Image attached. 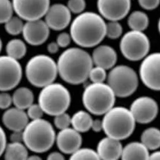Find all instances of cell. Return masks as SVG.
<instances>
[{"instance_id":"1","label":"cell","mask_w":160,"mask_h":160,"mask_svg":"<svg viewBox=\"0 0 160 160\" xmlns=\"http://www.w3.org/2000/svg\"><path fill=\"white\" fill-rule=\"evenodd\" d=\"M106 25L101 15L86 12L80 13L71 24L72 40L82 48L98 46L106 36Z\"/></svg>"},{"instance_id":"2","label":"cell","mask_w":160,"mask_h":160,"mask_svg":"<svg viewBox=\"0 0 160 160\" xmlns=\"http://www.w3.org/2000/svg\"><path fill=\"white\" fill-rule=\"evenodd\" d=\"M93 64L92 56L88 52L78 48H69L58 57V74L71 85H80L88 78Z\"/></svg>"},{"instance_id":"3","label":"cell","mask_w":160,"mask_h":160,"mask_svg":"<svg viewBox=\"0 0 160 160\" xmlns=\"http://www.w3.org/2000/svg\"><path fill=\"white\" fill-rule=\"evenodd\" d=\"M56 135L51 123L42 118L32 120L23 130V142L30 151L44 153L52 148Z\"/></svg>"},{"instance_id":"4","label":"cell","mask_w":160,"mask_h":160,"mask_svg":"<svg viewBox=\"0 0 160 160\" xmlns=\"http://www.w3.org/2000/svg\"><path fill=\"white\" fill-rule=\"evenodd\" d=\"M104 115L103 131L107 136L122 140L128 138L134 131L136 122L130 110L113 106Z\"/></svg>"},{"instance_id":"5","label":"cell","mask_w":160,"mask_h":160,"mask_svg":"<svg viewBox=\"0 0 160 160\" xmlns=\"http://www.w3.org/2000/svg\"><path fill=\"white\" fill-rule=\"evenodd\" d=\"M116 97L107 83L92 82L85 88L82 100L88 112L95 115H102L114 106Z\"/></svg>"},{"instance_id":"6","label":"cell","mask_w":160,"mask_h":160,"mask_svg":"<svg viewBox=\"0 0 160 160\" xmlns=\"http://www.w3.org/2000/svg\"><path fill=\"white\" fill-rule=\"evenodd\" d=\"M58 74L56 61L45 54L36 55L29 59L25 67V75L29 83L42 88L54 82Z\"/></svg>"},{"instance_id":"7","label":"cell","mask_w":160,"mask_h":160,"mask_svg":"<svg viewBox=\"0 0 160 160\" xmlns=\"http://www.w3.org/2000/svg\"><path fill=\"white\" fill-rule=\"evenodd\" d=\"M71 102L69 90L60 83L52 82L42 88L38 98V103L44 113L54 117L66 112Z\"/></svg>"},{"instance_id":"8","label":"cell","mask_w":160,"mask_h":160,"mask_svg":"<svg viewBox=\"0 0 160 160\" xmlns=\"http://www.w3.org/2000/svg\"><path fill=\"white\" fill-rule=\"evenodd\" d=\"M107 79V84L118 97H130L138 88L137 74L129 66H115L111 69Z\"/></svg>"},{"instance_id":"9","label":"cell","mask_w":160,"mask_h":160,"mask_svg":"<svg viewBox=\"0 0 160 160\" xmlns=\"http://www.w3.org/2000/svg\"><path fill=\"white\" fill-rule=\"evenodd\" d=\"M150 48V40L143 31H128L124 34L120 42L121 53L125 58L131 61L145 58L148 55Z\"/></svg>"},{"instance_id":"10","label":"cell","mask_w":160,"mask_h":160,"mask_svg":"<svg viewBox=\"0 0 160 160\" xmlns=\"http://www.w3.org/2000/svg\"><path fill=\"white\" fill-rule=\"evenodd\" d=\"M22 76V67L18 60L9 56H0V91L16 87Z\"/></svg>"},{"instance_id":"11","label":"cell","mask_w":160,"mask_h":160,"mask_svg":"<svg viewBox=\"0 0 160 160\" xmlns=\"http://www.w3.org/2000/svg\"><path fill=\"white\" fill-rule=\"evenodd\" d=\"M14 12L25 21L40 19L50 7V0H12Z\"/></svg>"},{"instance_id":"12","label":"cell","mask_w":160,"mask_h":160,"mask_svg":"<svg viewBox=\"0 0 160 160\" xmlns=\"http://www.w3.org/2000/svg\"><path fill=\"white\" fill-rule=\"evenodd\" d=\"M140 79L146 87L160 91V52L148 54L140 66Z\"/></svg>"},{"instance_id":"13","label":"cell","mask_w":160,"mask_h":160,"mask_svg":"<svg viewBox=\"0 0 160 160\" xmlns=\"http://www.w3.org/2000/svg\"><path fill=\"white\" fill-rule=\"evenodd\" d=\"M130 111L138 124H149L157 118L158 106L152 97L142 96L134 100L130 107Z\"/></svg>"},{"instance_id":"14","label":"cell","mask_w":160,"mask_h":160,"mask_svg":"<svg viewBox=\"0 0 160 160\" xmlns=\"http://www.w3.org/2000/svg\"><path fill=\"white\" fill-rule=\"evenodd\" d=\"M131 0H98L97 7L102 18L109 21H119L130 11Z\"/></svg>"},{"instance_id":"15","label":"cell","mask_w":160,"mask_h":160,"mask_svg":"<svg viewBox=\"0 0 160 160\" xmlns=\"http://www.w3.org/2000/svg\"><path fill=\"white\" fill-rule=\"evenodd\" d=\"M50 33V28L42 19L26 21L22 32L25 41L32 46L44 43L48 38Z\"/></svg>"},{"instance_id":"16","label":"cell","mask_w":160,"mask_h":160,"mask_svg":"<svg viewBox=\"0 0 160 160\" xmlns=\"http://www.w3.org/2000/svg\"><path fill=\"white\" fill-rule=\"evenodd\" d=\"M71 13L67 6L62 4H54L50 6L45 15V21L50 29L61 31L71 23Z\"/></svg>"},{"instance_id":"17","label":"cell","mask_w":160,"mask_h":160,"mask_svg":"<svg viewBox=\"0 0 160 160\" xmlns=\"http://www.w3.org/2000/svg\"><path fill=\"white\" fill-rule=\"evenodd\" d=\"M56 142L61 152L71 155L81 148L83 138L80 132L68 127L59 131Z\"/></svg>"},{"instance_id":"18","label":"cell","mask_w":160,"mask_h":160,"mask_svg":"<svg viewBox=\"0 0 160 160\" xmlns=\"http://www.w3.org/2000/svg\"><path fill=\"white\" fill-rule=\"evenodd\" d=\"M122 150L120 140L107 136L99 142L96 152L100 160H116L121 158Z\"/></svg>"},{"instance_id":"19","label":"cell","mask_w":160,"mask_h":160,"mask_svg":"<svg viewBox=\"0 0 160 160\" xmlns=\"http://www.w3.org/2000/svg\"><path fill=\"white\" fill-rule=\"evenodd\" d=\"M29 118L24 110L16 107L8 109L2 117L3 124L12 131H23L29 122Z\"/></svg>"},{"instance_id":"20","label":"cell","mask_w":160,"mask_h":160,"mask_svg":"<svg viewBox=\"0 0 160 160\" xmlns=\"http://www.w3.org/2000/svg\"><path fill=\"white\" fill-rule=\"evenodd\" d=\"M92 58L93 64L104 69L111 70L117 61L116 51L108 45H101L96 47L92 53Z\"/></svg>"},{"instance_id":"21","label":"cell","mask_w":160,"mask_h":160,"mask_svg":"<svg viewBox=\"0 0 160 160\" xmlns=\"http://www.w3.org/2000/svg\"><path fill=\"white\" fill-rule=\"evenodd\" d=\"M149 149L141 142H132L123 147L122 160H149Z\"/></svg>"},{"instance_id":"22","label":"cell","mask_w":160,"mask_h":160,"mask_svg":"<svg viewBox=\"0 0 160 160\" xmlns=\"http://www.w3.org/2000/svg\"><path fill=\"white\" fill-rule=\"evenodd\" d=\"M12 101L16 108L22 110L27 109L33 104V92L28 88H19L15 90L12 95Z\"/></svg>"},{"instance_id":"23","label":"cell","mask_w":160,"mask_h":160,"mask_svg":"<svg viewBox=\"0 0 160 160\" xmlns=\"http://www.w3.org/2000/svg\"><path fill=\"white\" fill-rule=\"evenodd\" d=\"M93 120L88 112L79 110L71 117V125L73 128L80 133L86 132L91 129Z\"/></svg>"},{"instance_id":"24","label":"cell","mask_w":160,"mask_h":160,"mask_svg":"<svg viewBox=\"0 0 160 160\" xmlns=\"http://www.w3.org/2000/svg\"><path fill=\"white\" fill-rule=\"evenodd\" d=\"M6 160H27L29 157L28 148L22 142H10L7 143L4 151Z\"/></svg>"},{"instance_id":"25","label":"cell","mask_w":160,"mask_h":160,"mask_svg":"<svg viewBox=\"0 0 160 160\" xmlns=\"http://www.w3.org/2000/svg\"><path fill=\"white\" fill-rule=\"evenodd\" d=\"M141 142L149 150L156 151L160 148V130L150 127L145 130L141 135Z\"/></svg>"},{"instance_id":"26","label":"cell","mask_w":160,"mask_h":160,"mask_svg":"<svg viewBox=\"0 0 160 160\" xmlns=\"http://www.w3.org/2000/svg\"><path fill=\"white\" fill-rule=\"evenodd\" d=\"M147 15L141 11L133 12L128 19V24L131 30L143 31L149 25Z\"/></svg>"},{"instance_id":"27","label":"cell","mask_w":160,"mask_h":160,"mask_svg":"<svg viewBox=\"0 0 160 160\" xmlns=\"http://www.w3.org/2000/svg\"><path fill=\"white\" fill-rule=\"evenodd\" d=\"M6 50L8 56L19 60L25 55L27 46L22 40L14 38L8 42Z\"/></svg>"},{"instance_id":"28","label":"cell","mask_w":160,"mask_h":160,"mask_svg":"<svg viewBox=\"0 0 160 160\" xmlns=\"http://www.w3.org/2000/svg\"><path fill=\"white\" fill-rule=\"evenodd\" d=\"M5 29L8 34L17 36L22 32L24 23L19 16H12L5 23Z\"/></svg>"},{"instance_id":"29","label":"cell","mask_w":160,"mask_h":160,"mask_svg":"<svg viewBox=\"0 0 160 160\" xmlns=\"http://www.w3.org/2000/svg\"><path fill=\"white\" fill-rule=\"evenodd\" d=\"M71 160H100L96 151L90 148H80L71 155Z\"/></svg>"},{"instance_id":"30","label":"cell","mask_w":160,"mask_h":160,"mask_svg":"<svg viewBox=\"0 0 160 160\" xmlns=\"http://www.w3.org/2000/svg\"><path fill=\"white\" fill-rule=\"evenodd\" d=\"M12 1L0 0V24L5 23L13 15Z\"/></svg>"},{"instance_id":"31","label":"cell","mask_w":160,"mask_h":160,"mask_svg":"<svg viewBox=\"0 0 160 160\" xmlns=\"http://www.w3.org/2000/svg\"><path fill=\"white\" fill-rule=\"evenodd\" d=\"M123 28L118 21H109L106 25V36L110 39H117L122 36Z\"/></svg>"},{"instance_id":"32","label":"cell","mask_w":160,"mask_h":160,"mask_svg":"<svg viewBox=\"0 0 160 160\" xmlns=\"http://www.w3.org/2000/svg\"><path fill=\"white\" fill-rule=\"evenodd\" d=\"M107 78L106 70L99 66L92 67L88 75V78L93 83H102L106 80Z\"/></svg>"},{"instance_id":"33","label":"cell","mask_w":160,"mask_h":160,"mask_svg":"<svg viewBox=\"0 0 160 160\" xmlns=\"http://www.w3.org/2000/svg\"><path fill=\"white\" fill-rule=\"evenodd\" d=\"M54 123L59 130H63L71 125V117L66 112L61 113L54 117Z\"/></svg>"},{"instance_id":"34","label":"cell","mask_w":160,"mask_h":160,"mask_svg":"<svg viewBox=\"0 0 160 160\" xmlns=\"http://www.w3.org/2000/svg\"><path fill=\"white\" fill-rule=\"evenodd\" d=\"M86 6V2L85 0H68L67 4V7L71 12L78 15L84 12Z\"/></svg>"},{"instance_id":"35","label":"cell","mask_w":160,"mask_h":160,"mask_svg":"<svg viewBox=\"0 0 160 160\" xmlns=\"http://www.w3.org/2000/svg\"><path fill=\"white\" fill-rule=\"evenodd\" d=\"M27 115L32 120L41 119L44 113L41 106L38 104H32L27 109Z\"/></svg>"},{"instance_id":"36","label":"cell","mask_w":160,"mask_h":160,"mask_svg":"<svg viewBox=\"0 0 160 160\" xmlns=\"http://www.w3.org/2000/svg\"><path fill=\"white\" fill-rule=\"evenodd\" d=\"M12 103H13L12 96L6 91H2L0 93V109H8Z\"/></svg>"},{"instance_id":"37","label":"cell","mask_w":160,"mask_h":160,"mask_svg":"<svg viewBox=\"0 0 160 160\" xmlns=\"http://www.w3.org/2000/svg\"><path fill=\"white\" fill-rule=\"evenodd\" d=\"M72 37L70 34L67 32H61L57 37L56 42L60 48H66L71 42Z\"/></svg>"},{"instance_id":"38","label":"cell","mask_w":160,"mask_h":160,"mask_svg":"<svg viewBox=\"0 0 160 160\" xmlns=\"http://www.w3.org/2000/svg\"><path fill=\"white\" fill-rule=\"evenodd\" d=\"M140 6L147 10H152L157 8L160 3V0H138Z\"/></svg>"},{"instance_id":"39","label":"cell","mask_w":160,"mask_h":160,"mask_svg":"<svg viewBox=\"0 0 160 160\" xmlns=\"http://www.w3.org/2000/svg\"><path fill=\"white\" fill-rule=\"evenodd\" d=\"M7 145V138L6 133L0 126V157L4 154L6 146Z\"/></svg>"},{"instance_id":"40","label":"cell","mask_w":160,"mask_h":160,"mask_svg":"<svg viewBox=\"0 0 160 160\" xmlns=\"http://www.w3.org/2000/svg\"><path fill=\"white\" fill-rule=\"evenodd\" d=\"M10 139L12 142H23V131H13Z\"/></svg>"},{"instance_id":"41","label":"cell","mask_w":160,"mask_h":160,"mask_svg":"<svg viewBox=\"0 0 160 160\" xmlns=\"http://www.w3.org/2000/svg\"><path fill=\"white\" fill-rule=\"evenodd\" d=\"M91 129L96 132H99L103 130V125H102V121L96 119L93 120V122L92 124Z\"/></svg>"},{"instance_id":"42","label":"cell","mask_w":160,"mask_h":160,"mask_svg":"<svg viewBox=\"0 0 160 160\" xmlns=\"http://www.w3.org/2000/svg\"><path fill=\"white\" fill-rule=\"evenodd\" d=\"M59 46L57 42H51L47 46V50L51 54L56 53L59 50Z\"/></svg>"},{"instance_id":"43","label":"cell","mask_w":160,"mask_h":160,"mask_svg":"<svg viewBox=\"0 0 160 160\" xmlns=\"http://www.w3.org/2000/svg\"><path fill=\"white\" fill-rule=\"evenodd\" d=\"M48 160H65V157L61 153L58 152H53L50 153L47 157Z\"/></svg>"},{"instance_id":"44","label":"cell","mask_w":160,"mask_h":160,"mask_svg":"<svg viewBox=\"0 0 160 160\" xmlns=\"http://www.w3.org/2000/svg\"><path fill=\"white\" fill-rule=\"evenodd\" d=\"M149 160H160V151H155L149 154Z\"/></svg>"},{"instance_id":"45","label":"cell","mask_w":160,"mask_h":160,"mask_svg":"<svg viewBox=\"0 0 160 160\" xmlns=\"http://www.w3.org/2000/svg\"><path fill=\"white\" fill-rule=\"evenodd\" d=\"M28 159L29 160H41V158L39 157L38 155H31V156H29Z\"/></svg>"},{"instance_id":"46","label":"cell","mask_w":160,"mask_h":160,"mask_svg":"<svg viewBox=\"0 0 160 160\" xmlns=\"http://www.w3.org/2000/svg\"><path fill=\"white\" fill-rule=\"evenodd\" d=\"M2 47H3V43H2L1 39V38H0V52H1V49H2Z\"/></svg>"},{"instance_id":"47","label":"cell","mask_w":160,"mask_h":160,"mask_svg":"<svg viewBox=\"0 0 160 160\" xmlns=\"http://www.w3.org/2000/svg\"><path fill=\"white\" fill-rule=\"evenodd\" d=\"M158 31H159V32L160 34V18L159 19V21H158Z\"/></svg>"}]
</instances>
